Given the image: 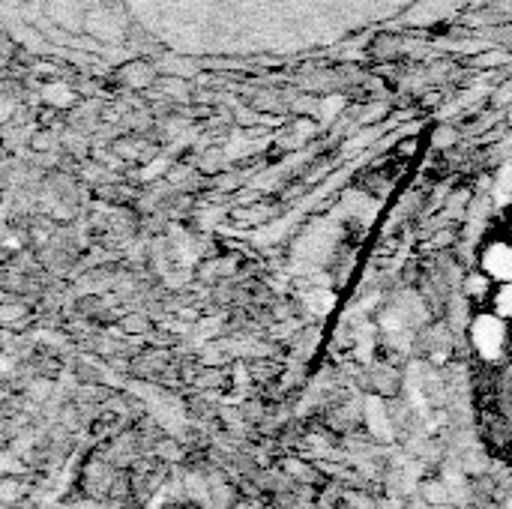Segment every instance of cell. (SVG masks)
Returning <instances> with one entry per match:
<instances>
[{"instance_id": "2", "label": "cell", "mask_w": 512, "mask_h": 509, "mask_svg": "<svg viewBox=\"0 0 512 509\" xmlns=\"http://www.w3.org/2000/svg\"><path fill=\"white\" fill-rule=\"evenodd\" d=\"M480 267L489 279L512 282V240H492L480 255Z\"/></svg>"}, {"instance_id": "1", "label": "cell", "mask_w": 512, "mask_h": 509, "mask_svg": "<svg viewBox=\"0 0 512 509\" xmlns=\"http://www.w3.org/2000/svg\"><path fill=\"white\" fill-rule=\"evenodd\" d=\"M507 324L501 315H480L471 327V342L483 360H498L507 348Z\"/></svg>"}, {"instance_id": "3", "label": "cell", "mask_w": 512, "mask_h": 509, "mask_svg": "<svg viewBox=\"0 0 512 509\" xmlns=\"http://www.w3.org/2000/svg\"><path fill=\"white\" fill-rule=\"evenodd\" d=\"M492 309L495 315H501L504 321H512V282H501V288L492 297Z\"/></svg>"}]
</instances>
